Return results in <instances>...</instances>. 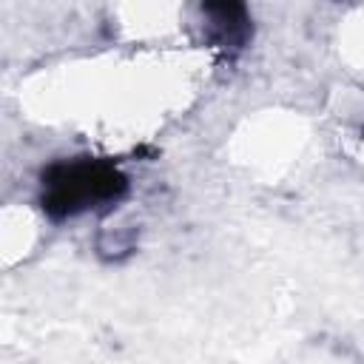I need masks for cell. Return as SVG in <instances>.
I'll list each match as a JSON object with an SVG mask.
<instances>
[{"label": "cell", "instance_id": "6da1fadb", "mask_svg": "<svg viewBox=\"0 0 364 364\" xmlns=\"http://www.w3.org/2000/svg\"><path fill=\"white\" fill-rule=\"evenodd\" d=\"M122 193L125 176L100 159L57 162L43 173V208L57 219L117 202Z\"/></svg>", "mask_w": 364, "mask_h": 364}, {"label": "cell", "instance_id": "7a4b0ae2", "mask_svg": "<svg viewBox=\"0 0 364 364\" xmlns=\"http://www.w3.org/2000/svg\"><path fill=\"white\" fill-rule=\"evenodd\" d=\"M208 34L222 48H242L250 34V14L245 0H202Z\"/></svg>", "mask_w": 364, "mask_h": 364}]
</instances>
